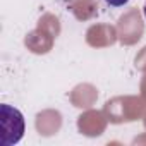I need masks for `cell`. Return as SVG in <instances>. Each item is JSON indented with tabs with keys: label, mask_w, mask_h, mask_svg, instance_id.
I'll list each match as a JSON object with an SVG mask.
<instances>
[{
	"label": "cell",
	"mask_w": 146,
	"mask_h": 146,
	"mask_svg": "<svg viewBox=\"0 0 146 146\" xmlns=\"http://www.w3.org/2000/svg\"><path fill=\"white\" fill-rule=\"evenodd\" d=\"M0 144L2 146H14L17 144L26 131L24 115L16 107L7 103L0 105Z\"/></svg>",
	"instance_id": "6da1fadb"
},
{
	"label": "cell",
	"mask_w": 146,
	"mask_h": 146,
	"mask_svg": "<svg viewBox=\"0 0 146 146\" xmlns=\"http://www.w3.org/2000/svg\"><path fill=\"white\" fill-rule=\"evenodd\" d=\"M105 2H107V5H110L113 9H119V7H124L129 0H105Z\"/></svg>",
	"instance_id": "7a4b0ae2"
},
{
	"label": "cell",
	"mask_w": 146,
	"mask_h": 146,
	"mask_svg": "<svg viewBox=\"0 0 146 146\" xmlns=\"http://www.w3.org/2000/svg\"><path fill=\"white\" fill-rule=\"evenodd\" d=\"M143 12H144V17H146V2H144V7H143Z\"/></svg>",
	"instance_id": "3957f363"
}]
</instances>
